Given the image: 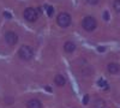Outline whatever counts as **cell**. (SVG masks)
Listing matches in <instances>:
<instances>
[{
  "label": "cell",
  "instance_id": "obj_1",
  "mask_svg": "<svg viewBox=\"0 0 120 108\" xmlns=\"http://www.w3.org/2000/svg\"><path fill=\"white\" fill-rule=\"evenodd\" d=\"M18 54L23 60H30V59L34 56V51L31 49V47H29V46H22Z\"/></svg>",
  "mask_w": 120,
  "mask_h": 108
},
{
  "label": "cell",
  "instance_id": "obj_2",
  "mask_svg": "<svg viewBox=\"0 0 120 108\" xmlns=\"http://www.w3.org/2000/svg\"><path fill=\"white\" fill-rule=\"evenodd\" d=\"M96 25H97V23H96V21H95V18H93V17H85L83 21H82V26L85 29L86 31H93L94 29L96 28Z\"/></svg>",
  "mask_w": 120,
  "mask_h": 108
},
{
  "label": "cell",
  "instance_id": "obj_3",
  "mask_svg": "<svg viewBox=\"0 0 120 108\" xmlns=\"http://www.w3.org/2000/svg\"><path fill=\"white\" fill-rule=\"evenodd\" d=\"M56 22L61 28H67L70 24H71V17H70V15L66 13V12H61L58 16Z\"/></svg>",
  "mask_w": 120,
  "mask_h": 108
},
{
  "label": "cell",
  "instance_id": "obj_4",
  "mask_svg": "<svg viewBox=\"0 0 120 108\" xmlns=\"http://www.w3.org/2000/svg\"><path fill=\"white\" fill-rule=\"evenodd\" d=\"M24 18L26 19V21L29 22H35L36 19H37V12H36V10L34 8H25L24 10Z\"/></svg>",
  "mask_w": 120,
  "mask_h": 108
},
{
  "label": "cell",
  "instance_id": "obj_5",
  "mask_svg": "<svg viewBox=\"0 0 120 108\" xmlns=\"http://www.w3.org/2000/svg\"><path fill=\"white\" fill-rule=\"evenodd\" d=\"M5 40H6V42H7L10 46H13V45H16L17 41H18V36H17L13 31H7V33L5 34Z\"/></svg>",
  "mask_w": 120,
  "mask_h": 108
},
{
  "label": "cell",
  "instance_id": "obj_6",
  "mask_svg": "<svg viewBox=\"0 0 120 108\" xmlns=\"http://www.w3.org/2000/svg\"><path fill=\"white\" fill-rule=\"evenodd\" d=\"M28 108H42V104L38 100L36 99H33L28 102Z\"/></svg>",
  "mask_w": 120,
  "mask_h": 108
},
{
  "label": "cell",
  "instance_id": "obj_7",
  "mask_svg": "<svg viewBox=\"0 0 120 108\" xmlns=\"http://www.w3.org/2000/svg\"><path fill=\"white\" fill-rule=\"evenodd\" d=\"M54 82H55V84H56V85H59V86H63V85H65L66 79L64 78V76H61V74H58V76H55V78H54Z\"/></svg>",
  "mask_w": 120,
  "mask_h": 108
},
{
  "label": "cell",
  "instance_id": "obj_8",
  "mask_svg": "<svg viewBox=\"0 0 120 108\" xmlns=\"http://www.w3.org/2000/svg\"><path fill=\"white\" fill-rule=\"evenodd\" d=\"M107 68H108V71L111 72V73H118L119 72V65L118 64H114V63L108 64Z\"/></svg>",
  "mask_w": 120,
  "mask_h": 108
},
{
  "label": "cell",
  "instance_id": "obj_9",
  "mask_svg": "<svg viewBox=\"0 0 120 108\" xmlns=\"http://www.w3.org/2000/svg\"><path fill=\"white\" fill-rule=\"evenodd\" d=\"M64 48H65V51H66L67 53H71V52H73V51L76 49V45H75L73 42H71V41H68V42L65 43Z\"/></svg>",
  "mask_w": 120,
  "mask_h": 108
},
{
  "label": "cell",
  "instance_id": "obj_10",
  "mask_svg": "<svg viewBox=\"0 0 120 108\" xmlns=\"http://www.w3.org/2000/svg\"><path fill=\"white\" fill-rule=\"evenodd\" d=\"M113 7H114V10L116 12H120V0H114Z\"/></svg>",
  "mask_w": 120,
  "mask_h": 108
},
{
  "label": "cell",
  "instance_id": "obj_11",
  "mask_svg": "<svg viewBox=\"0 0 120 108\" xmlns=\"http://www.w3.org/2000/svg\"><path fill=\"white\" fill-rule=\"evenodd\" d=\"M98 84L101 85V86H103L105 89H107V88H108V86H107V83H106L103 79H100V81H98Z\"/></svg>",
  "mask_w": 120,
  "mask_h": 108
},
{
  "label": "cell",
  "instance_id": "obj_12",
  "mask_svg": "<svg viewBox=\"0 0 120 108\" xmlns=\"http://www.w3.org/2000/svg\"><path fill=\"white\" fill-rule=\"evenodd\" d=\"M98 1L100 0H86V3L90 5H96V4H98Z\"/></svg>",
  "mask_w": 120,
  "mask_h": 108
},
{
  "label": "cell",
  "instance_id": "obj_13",
  "mask_svg": "<svg viewBox=\"0 0 120 108\" xmlns=\"http://www.w3.org/2000/svg\"><path fill=\"white\" fill-rule=\"evenodd\" d=\"M47 13H48V16H52L53 15V7L52 6H48L47 7Z\"/></svg>",
  "mask_w": 120,
  "mask_h": 108
},
{
  "label": "cell",
  "instance_id": "obj_14",
  "mask_svg": "<svg viewBox=\"0 0 120 108\" xmlns=\"http://www.w3.org/2000/svg\"><path fill=\"white\" fill-rule=\"evenodd\" d=\"M88 101H89V96H88V95H85V96H84V99H83V103H84V104H86V103H88Z\"/></svg>",
  "mask_w": 120,
  "mask_h": 108
},
{
  "label": "cell",
  "instance_id": "obj_15",
  "mask_svg": "<svg viewBox=\"0 0 120 108\" xmlns=\"http://www.w3.org/2000/svg\"><path fill=\"white\" fill-rule=\"evenodd\" d=\"M103 17H105V19H106V21H107V19H109L108 17H109V15H108V12H106L105 15H103Z\"/></svg>",
  "mask_w": 120,
  "mask_h": 108
},
{
  "label": "cell",
  "instance_id": "obj_16",
  "mask_svg": "<svg viewBox=\"0 0 120 108\" xmlns=\"http://www.w3.org/2000/svg\"><path fill=\"white\" fill-rule=\"evenodd\" d=\"M4 16H5V17H7V18H11V15L7 13V12H5V13H4Z\"/></svg>",
  "mask_w": 120,
  "mask_h": 108
},
{
  "label": "cell",
  "instance_id": "obj_17",
  "mask_svg": "<svg viewBox=\"0 0 120 108\" xmlns=\"http://www.w3.org/2000/svg\"><path fill=\"white\" fill-rule=\"evenodd\" d=\"M98 51H100V52H103V51H105V48H103V47H100V48H98Z\"/></svg>",
  "mask_w": 120,
  "mask_h": 108
}]
</instances>
